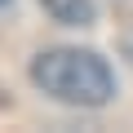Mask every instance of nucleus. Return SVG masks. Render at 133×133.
<instances>
[{
	"mask_svg": "<svg viewBox=\"0 0 133 133\" xmlns=\"http://www.w3.org/2000/svg\"><path fill=\"white\" fill-rule=\"evenodd\" d=\"M5 5H9V0H0V9H5Z\"/></svg>",
	"mask_w": 133,
	"mask_h": 133,
	"instance_id": "obj_3",
	"label": "nucleus"
},
{
	"mask_svg": "<svg viewBox=\"0 0 133 133\" xmlns=\"http://www.w3.org/2000/svg\"><path fill=\"white\" fill-rule=\"evenodd\" d=\"M40 5L62 27H89L93 22V0H40Z\"/></svg>",
	"mask_w": 133,
	"mask_h": 133,
	"instance_id": "obj_2",
	"label": "nucleus"
},
{
	"mask_svg": "<svg viewBox=\"0 0 133 133\" xmlns=\"http://www.w3.org/2000/svg\"><path fill=\"white\" fill-rule=\"evenodd\" d=\"M31 80L66 107H107L115 98V76L93 49H44L31 62Z\"/></svg>",
	"mask_w": 133,
	"mask_h": 133,
	"instance_id": "obj_1",
	"label": "nucleus"
}]
</instances>
